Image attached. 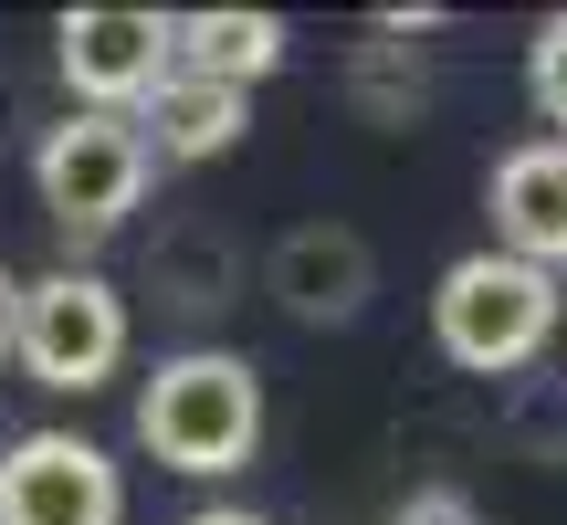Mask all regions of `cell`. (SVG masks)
I'll return each instance as SVG.
<instances>
[{
  "label": "cell",
  "instance_id": "cell-6",
  "mask_svg": "<svg viewBox=\"0 0 567 525\" xmlns=\"http://www.w3.org/2000/svg\"><path fill=\"white\" fill-rule=\"evenodd\" d=\"M0 525H126V473L74 431H21L0 452Z\"/></svg>",
  "mask_w": 567,
  "mask_h": 525
},
{
  "label": "cell",
  "instance_id": "cell-13",
  "mask_svg": "<svg viewBox=\"0 0 567 525\" xmlns=\"http://www.w3.org/2000/svg\"><path fill=\"white\" fill-rule=\"evenodd\" d=\"M189 525H264V515H243V505H200Z\"/></svg>",
  "mask_w": 567,
  "mask_h": 525
},
{
  "label": "cell",
  "instance_id": "cell-11",
  "mask_svg": "<svg viewBox=\"0 0 567 525\" xmlns=\"http://www.w3.org/2000/svg\"><path fill=\"white\" fill-rule=\"evenodd\" d=\"M526 95H536V116H547L557 147H567V11L536 21V42H526Z\"/></svg>",
  "mask_w": 567,
  "mask_h": 525
},
{
  "label": "cell",
  "instance_id": "cell-8",
  "mask_svg": "<svg viewBox=\"0 0 567 525\" xmlns=\"http://www.w3.org/2000/svg\"><path fill=\"white\" fill-rule=\"evenodd\" d=\"M484 210H494V253L557 274V262H567V147H557V137L505 147L494 179H484Z\"/></svg>",
  "mask_w": 567,
  "mask_h": 525
},
{
  "label": "cell",
  "instance_id": "cell-5",
  "mask_svg": "<svg viewBox=\"0 0 567 525\" xmlns=\"http://www.w3.org/2000/svg\"><path fill=\"white\" fill-rule=\"evenodd\" d=\"M53 63L95 116H137L168 74V11H116V0H84L53 21Z\"/></svg>",
  "mask_w": 567,
  "mask_h": 525
},
{
  "label": "cell",
  "instance_id": "cell-10",
  "mask_svg": "<svg viewBox=\"0 0 567 525\" xmlns=\"http://www.w3.org/2000/svg\"><path fill=\"white\" fill-rule=\"evenodd\" d=\"M284 53H295L284 11H168V63H179V74L231 84V95H252Z\"/></svg>",
  "mask_w": 567,
  "mask_h": 525
},
{
  "label": "cell",
  "instance_id": "cell-12",
  "mask_svg": "<svg viewBox=\"0 0 567 525\" xmlns=\"http://www.w3.org/2000/svg\"><path fill=\"white\" fill-rule=\"evenodd\" d=\"M389 525H484V505H473L463 484H410V494H400V515H389Z\"/></svg>",
  "mask_w": 567,
  "mask_h": 525
},
{
  "label": "cell",
  "instance_id": "cell-2",
  "mask_svg": "<svg viewBox=\"0 0 567 525\" xmlns=\"http://www.w3.org/2000/svg\"><path fill=\"white\" fill-rule=\"evenodd\" d=\"M567 295L557 274H536V262L515 253H463L442 284H431V337H442L452 368H473V379H515V368L547 358Z\"/></svg>",
  "mask_w": 567,
  "mask_h": 525
},
{
  "label": "cell",
  "instance_id": "cell-1",
  "mask_svg": "<svg viewBox=\"0 0 567 525\" xmlns=\"http://www.w3.org/2000/svg\"><path fill=\"white\" fill-rule=\"evenodd\" d=\"M137 442L158 452L168 473H243L264 452V368L231 358V347H189V358H158V379L137 389Z\"/></svg>",
  "mask_w": 567,
  "mask_h": 525
},
{
  "label": "cell",
  "instance_id": "cell-4",
  "mask_svg": "<svg viewBox=\"0 0 567 525\" xmlns=\"http://www.w3.org/2000/svg\"><path fill=\"white\" fill-rule=\"evenodd\" d=\"M11 358L32 368L42 389H105L126 368V295L105 274H42V284H21V316H11Z\"/></svg>",
  "mask_w": 567,
  "mask_h": 525
},
{
  "label": "cell",
  "instance_id": "cell-14",
  "mask_svg": "<svg viewBox=\"0 0 567 525\" xmlns=\"http://www.w3.org/2000/svg\"><path fill=\"white\" fill-rule=\"evenodd\" d=\"M11 316H21V284L0 274V347H11Z\"/></svg>",
  "mask_w": 567,
  "mask_h": 525
},
{
  "label": "cell",
  "instance_id": "cell-9",
  "mask_svg": "<svg viewBox=\"0 0 567 525\" xmlns=\"http://www.w3.org/2000/svg\"><path fill=\"white\" fill-rule=\"evenodd\" d=\"M243 126H252V95H231V84H210V74H179V63H168L158 95L137 105L147 158H179V168L231 158V147H243Z\"/></svg>",
  "mask_w": 567,
  "mask_h": 525
},
{
  "label": "cell",
  "instance_id": "cell-3",
  "mask_svg": "<svg viewBox=\"0 0 567 525\" xmlns=\"http://www.w3.org/2000/svg\"><path fill=\"white\" fill-rule=\"evenodd\" d=\"M147 137H137V116H95V105H74V116H53L42 126V147H32V189H42V210H53L74 243H95V231H116L126 210L147 200Z\"/></svg>",
  "mask_w": 567,
  "mask_h": 525
},
{
  "label": "cell",
  "instance_id": "cell-7",
  "mask_svg": "<svg viewBox=\"0 0 567 525\" xmlns=\"http://www.w3.org/2000/svg\"><path fill=\"white\" fill-rule=\"evenodd\" d=\"M264 295H274L295 326H358L368 295H379V253H368L347 222H295V231L264 253Z\"/></svg>",
  "mask_w": 567,
  "mask_h": 525
}]
</instances>
